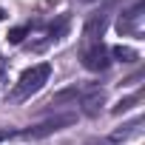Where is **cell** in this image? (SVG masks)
I'll return each instance as SVG.
<instances>
[{
	"label": "cell",
	"mask_w": 145,
	"mask_h": 145,
	"mask_svg": "<svg viewBox=\"0 0 145 145\" xmlns=\"http://www.w3.org/2000/svg\"><path fill=\"white\" fill-rule=\"evenodd\" d=\"M48 77H51V65H48V63H37V65L26 68L23 74H20V80L14 83L9 100H12V103H23V100H29L31 94H37V91L48 83Z\"/></svg>",
	"instance_id": "1"
},
{
	"label": "cell",
	"mask_w": 145,
	"mask_h": 145,
	"mask_svg": "<svg viewBox=\"0 0 145 145\" xmlns=\"http://www.w3.org/2000/svg\"><path fill=\"white\" fill-rule=\"evenodd\" d=\"M80 60L88 71H108L111 68V54H108V46L103 40H88L80 51Z\"/></svg>",
	"instance_id": "2"
},
{
	"label": "cell",
	"mask_w": 145,
	"mask_h": 145,
	"mask_svg": "<svg viewBox=\"0 0 145 145\" xmlns=\"http://www.w3.org/2000/svg\"><path fill=\"white\" fill-rule=\"evenodd\" d=\"M74 122H77V114H54L46 122H40V125H34L29 131H20V137H26V139H43L48 134H57V131H63L68 125H74Z\"/></svg>",
	"instance_id": "3"
},
{
	"label": "cell",
	"mask_w": 145,
	"mask_h": 145,
	"mask_svg": "<svg viewBox=\"0 0 145 145\" xmlns=\"http://www.w3.org/2000/svg\"><path fill=\"white\" fill-rule=\"evenodd\" d=\"M117 29H120V34H125V37H142V3H137L134 9L122 12Z\"/></svg>",
	"instance_id": "4"
},
{
	"label": "cell",
	"mask_w": 145,
	"mask_h": 145,
	"mask_svg": "<svg viewBox=\"0 0 145 145\" xmlns=\"http://www.w3.org/2000/svg\"><path fill=\"white\" fill-rule=\"evenodd\" d=\"M105 103V91L100 86H83V94H80V105H83V114L86 117H97L100 108Z\"/></svg>",
	"instance_id": "5"
},
{
	"label": "cell",
	"mask_w": 145,
	"mask_h": 145,
	"mask_svg": "<svg viewBox=\"0 0 145 145\" xmlns=\"http://www.w3.org/2000/svg\"><path fill=\"white\" fill-rule=\"evenodd\" d=\"M68 26H71L68 14H60V17H57V23H51V26L46 29V34H43V43H40V46H34V51H43L46 46H51V43L63 40V37H65V31H68Z\"/></svg>",
	"instance_id": "6"
},
{
	"label": "cell",
	"mask_w": 145,
	"mask_h": 145,
	"mask_svg": "<svg viewBox=\"0 0 145 145\" xmlns=\"http://www.w3.org/2000/svg\"><path fill=\"white\" fill-rule=\"evenodd\" d=\"M80 94H83V86H68V88L57 91V94H54V97L46 103V108H63L65 103L77 105V103H80Z\"/></svg>",
	"instance_id": "7"
},
{
	"label": "cell",
	"mask_w": 145,
	"mask_h": 145,
	"mask_svg": "<svg viewBox=\"0 0 145 145\" xmlns=\"http://www.w3.org/2000/svg\"><path fill=\"white\" fill-rule=\"evenodd\" d=\"M114 60H120V63H137L139 60V54L134 51V48H128V46H117V48H111L108 51Z\"/></svg>",
	"instance_id": "8"
},
{
	"label": "cell",
	"mask_w": 145,
	"mask_h": 145,
	"mask_svg": "<svg viewBox=\"0 0 145 145\" xmlns=\"http://www.w3.org/2000/svg\"><path fill=\"white\" fill-rule=\"evenodd\" d=\"M139 103H142V91H137V94H131V97L120 100L111 111H114V114H125V111H131V108H134V105H139Z\"/></svg>",
	"instance_id": "9"
},
{
	"label": "cell",
	"mask_w": 145,
	"mask_h": 145,
	"mask_svg": "<svg viewBox=\"0 0 145 145\" xmlns=\"http://www.w3.org/2000/svg\"><path fill=\"white\" fill-rule=\"evenodd\" d=\"M29 31H31V26H17V29L9 31V40H12V43H23V37H26Z\"/></svg>",
	"instance_id": "10"
},
{
	"label": "cell",
	"mask_w": 145,
	"mask_h": 145,
	"mask_svg": "<svg viewBox=\"0 0 145 145\" xmlns=\"http://www.w3.org/2000/svg\"><path fill=\"white\" fill-rule=\"evenodd\" d=\"M9 137H14L12 131H3V128H0V142H3V139H9Z\"/></svg>",
	"instance_id": "11"
},
{
	"label": "cell",
	"mask_w": 145,
	"mask_h": 145,
	"mask_svg": "<svg viewBox=\"0 0 145 145\" xmlns=\"http://www.w3.org/2000/svg\"><path fill=\"white\" fill-rule=\"evenodd\" d=\"M0 77H3V60H0Z\"/></svg>",
	"instance_id": "12"
},
{
	"label": "cell",
	"mask_w": 145,
	"mask_h": 145,
	"mask_svg": "<svg viewBox=\"0 0 145 145\" xmlns=\"http://www.w3.org/2000/svg\"><path fill=\"white\" fill-rule=\"evenodd\" d=\"M83 3H94V0H83Z\"/></svg>",
	"instance_id": "13"
}]
</instances>
